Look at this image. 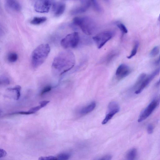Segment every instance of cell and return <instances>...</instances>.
<instances>
[{"label":"cell","instance_id":"obj_2","mask_svg":"<svg viewBox=\"0 0 160 160\" xmlns=\"http://www.w3.org/2000/svg\"><path fill=\"white\" fill-rule=\"evenodd\" d=\"M50 51L49 44H42L38 46L32 52L31 57L32 67L37 68L45 61Z\"/></svg>","mask_w":160,"mask_h":160},{"label":"cell","instance_id":"obj_27","mask_svg":"<svg viewBox=\"0 0 160 160\" xmlns=\"http://www.w3.org/2000/svg\"><path fill=\"white\" fill-rule=\"evenodd\" d=\"M52 88V87L50 85H47L45 87L42 89L41 91L40 94L41 95H42L47 92L50 91Z\"/></svg>","mask_w":160,"mask_h":160},{"label":"cell","instance_id":"obj_3","mask_svg":"<svg viewBox=\"0 0 160 160\" xmlns=\"http://www.w3.org/2000/svg\"><path fill=\"white\" fill-rule=\"evenodd\" d=\"M73 23L79 27L87 35L92 34L95 31L96 25L94 21L87 16L76 17L72 20Z\"/></svg>","mask_w":160,"mask_h":160},{"label":"cell","instance_id":"obj_35","mask_svg":"<svg viewBox=\"0 0 160 160\" xmlns=\"http://www.w3.org/2000/svg\"></svg>","mask_w":160,"mask_h":160},{"label":"cell","instance_id":"obj_5","mask_svg":"<svg viewBox=\"0 0 160 160\" xmlns=\"http://www.w3.org/2000/svg\"><path fill=\"white\" fill-rule=\"evenodd\" d=\"M114 35V32L112 31H105L98 34L92 38L98 48L100 49L112 38Z\"/></svg>","mask_w":160,"mask_h":160},{"label":"cell","instance_id":"obj_25","mask_svg":"<svg viewBox=\"0 0 160 160\" xmlns=\"http://www.w3.org/2000/svg\"><path fill=\"white\" fill-rule=\"evenodd\" d=\"M70 157V155L67 153H62L58 154L57 158L59 160H68Z\"/></svg>","mask_w":160,"mask_h":160},{"label":"cell","instance_id":"obj_10","mask_svg":"<svg viewBox=\"0 0 160 160\" xmlns=\"http://www.w3.org/2000/svg\"><path fill=\"white\" fill-rule=\"evenodd\" d=\"M160 68H157L154 70L152 73L149 75L147 77H146L142 81V83L135 91V93L136 94H138L140 93L147 87L148 84L151 82V81L159 73Z\"/></svg>","mask_w":160,"mask_h":160},{"label":"cell","instance_id":"obj_23","mask_svg":"<svg viewBox=\"0 0 160 160\" xmlns=\"http://www.w3.org/2000/svg\"><path fill=\"white\" fill-rule=\"evenodd\" d=\"M9 79L6 76L0 77V87L7 85L9 84Z\"/></svg>","mask_w":160,"mask_h":160},{"label":"cell","instance_id":"obj_26","mask_svg":"<svg viewBox=\"0 0 160 160\" xmlns=\"http://www.w3.org/2000/svg\"><path fill=\"white\" fill-rule=\"evenodd\" d=\"M159 53V47L157 46L154 47L150 52V55L151 57H154L157 56Z\"/></svg>","mask_w":160,"mask_h":160},{"label":"cell","instance_id":"obj_11","mask_svg":"<svg viewBox=\"0 0 160 160\" xmlns=\"http://www.w3.org/2000/svg\"><path fill=\"white\" fill-rule=\"evenodd\" d=\"M131 72L130 68L125 64H122L117 68L115 73L116 79L121 80L128 75Z\"/></svg>","mask_w":160,"mask_h":160},{"label":"cell","instance_id":"obj_30","mask_svg":"<svg viewBox=\"0 0 160 160\" xmlns=\"http://www.w3.org/2000/svg\"><path fill=\"white\" fill-rule=\"evenodd\" d=\"M112 156L109 155H105L98 160H111Z\"/></svg>","mask_w":160,"mask_h":160},{"label":"cell","instance_id":"obj_16","mask_svg":"<svg viewBox=\"0 0 160 160\" xmlns=\"http://www.w3.org/2000/svg\"><path fill=\"white\" fill-rule=\"evenodd\" d=\"M21 88L20 86L17 85L13 88H9L8 89V91L13 92L15 94V99L18 100L21 96Z\"/></svg>","mask_w":160,"mask_h":160},{"label":"cell","instance_id":"obj_1","mask_svg":"<svg viewBox=\"0 0 160 160\" xmlns=\"http://www.w3.org/2000/svg\"><path fill=\"white\" fill-rule=\"evenodd\" d=\"M75 63V58L73 52L65 50L59 53L54 58L52 68L54 73L61 75L71 69Z\"/></svg>","mask_w":160,"mask_h":160},{"label":"cell","instance_id":"obj_14","mask_svg":"<svg viewBox=\"0 0 160 160\" xmlns=\"http://www.w3.org/2000/svg\"><path fill=\"white\" fill-rule=\"evenodd\" d=\"M96 105V103L95 102H91L80 110L79 112V114L81 116H84L94 110Z\"/></svg>","mask_w":160,"mask_h":160},{"label":"cell","instance_id":"obj_7","mask_svg":"<svg viewBox=\"0 0 160 160\" xmlns=\"http://www.w3.org/2000/svg\"><path fill=\"white\" fill-rule=\"evenodd\" d=\"M108 109L107 113L102 122V124L107 123L115 114L119 111L120 107L117 102L112 101L109 103Z\"/></svg>","mask_w":160,"mask_h":160},{"label":"cell","instance_id":"obj_24","mask_svg":"<svg viewBox=\"0 0 160 160\" xmlns=\"http://www.w3.org/2000/svg\"><path fill=\"white\" fill-rule=\"evenodd\" d=\"M94 9L98 12H102V9L99 4L96 0H92L91 1Z\"/></svg>","mask_w":160,"mask_h":160},{"label":"cell","instance_id":"obj_29","mask_svg":"<svg viewBox=\"0 0 160 160\" xmlns=\"http://www.w3.org/2000/svg\"><path fill=\"white\" fill-rule=\"evenodd\" d=\"M154 128L153 125L151 124L148 125L147 128V131L148 133L152 134L153 132Z\"/></svg>","mask_w":160,"mask_h":160},{"label":"cell","instance_id":"obj_8","mask_svg":"<svg viewBox=\"0 0 160 160\" xmlns=\"http://www.w3.org/2000/svg\"><path fill=\"white\" fill-rule=\"evenodd\" d=\"M158 104V101L153 100L148 104L147 107L140 113L138 118V121L141 122L147 118L156 108Z\"/></svg>","mask_w":160,"mask_h":160},{"label":"cell","instance_id":"obj_13","mask_svg":"<svg viewBox=\"0 0 160 160\" xmlns=\"http://www.w3.org/2000/svg\"><path fill=\"white\" fill-rule=\"evenodd\" d=\"M5 6L8 10L13 12H18L21 11L22 9L20 3L18 1L15 0L6 1Z\"/></svg>","mask_w":160,"mask_h":160},{"label":"cell","instance_id":"obj_4","mask_svg":"<svg viewBox=\"0 0 160 160\" xmlns=\"http://www.w3.org/2000/svg\"><path fill=\"white\" fill-rule=\"evenodd\" d=\"M80 40L78 33L74 32L66 36L61 40V46L64 48H74L78 45Z\"/></svg>","mask_w":160,"mask_h":160},{"label":"cell","instance_id":"obj_18","mask_svg":"<svg viewBox=\"0 0 160 160\" xmlns=\"http://www.w3.org/2000/svg\"><path fill=\"white\" fill-rule=\"evenodd\" d=\"M45 17H35L30 21V23L34 25H38L43 23L47 20Z\"/></svg>","mask_w":160,"mask_h":160},{"label":"cell","instance_id":"obj_33","mask_svg":"<svg viewBox=\"0 0 160 160\" xmlns=\"http://www.w3.org/2000/svg\"><path fill=\"white\" fill-rule=\"evenodd\" d=\"M160 60L159 58H157L154 62V65L157 66L159 64Z\"/></svg>","mask_w":160,"mask_h":160},{"label":"cell","instance_id":"obj_32","mask_svg":"<svg viewBox=\"0 0 160 160\" xmlns=\"http://www.w3.org/2000/svg\"><path fill=\"white\" fill-rule=\"evenodd\" d=\"M7 153L4 149L0 148V158L6 156Z\"/></svg>","mask_w":160,"mask_h":160},{"label":"cell","instance_id":"obj_15","mask_svg":"<svg viewBox=\"0 0 160 160\" xmlns=\"http://www.w3.org/2000/svg\"><path fill=\"white\" fill-rule=\"evenodd\" d=\"M137 155V150L135 148L130 149L127 152L125 160H135Z\"/></svg>","mask_w":160,"mask_h":160},{"label":"cell","instance_id":"obj_34","mask_svg":"<svg viewBox=\"0 0 160 160\" xmlns=\"http://www.w3.org/2000/svg\"><path fill=\"white\" fill-rule=\"evenodd\" d=\"M1 110L0 108V115H1Z\"/></svg>","mask_w":160,"mask_h":160},{"label":"cell","instance_id":"obj_22","mask_svg":"<svg viewBox=\"0 0 160 160\" xmlns=\"http://www.w3.org/2000/svg\"><path fill=\"white\" fill-rule=\"evenodd\" d=\"M116 24L123 34L128 33V29L123 23L120 22H116Z\"/></svg>","mask_w":160,"mask_h":160},{"label":"cell","instance_id":"obj_31","mask_svg":"<svg viewBox=\"0 0 160 160\" xmlns=\"http://www.w3.org/2000/svg\"><path fill=\"white\" fill-rule=\"evenodd\" d=\"M5 31L3 27L0 25V39L4 35Z\"/></svg>","mask_w":160,"mask_h":160},{"label":"cell","instance_id":"obj_12","mask_svg":"<svg viewBox=\"0 0 160 160\" xmlns=\"http://www.w3.org/2000/svg\"><path fill=\"white\" fill-rule=\"evenodd\" d=\"M52 11L54 16L58 17L64 12L66 8V4L62 2L53 1L52 6Z\"/></svg>","mask_w":160,"mask_h":160},{"label":"cell","instance_id":"obj_20","mask_svg":"<svg viewBox=\"0 0 160 160\" xmlns=\"http://www.w3.org/2000/svg\"><path fill=\"white\" fill-rule=\"evenodd\" d=\"M18 56L15 52H10L8 54L7 59L8 61L10 62H14L18 60Z\"/></svg>","mask_w":160,"mask_h":160},{"label":"cell","instance_id":"obj_28","mask_svg":"<svg viewBox=\"0 0 160 160\" xmlns=\"http://www.w3.org/2000/svg\"><path fill=\"white\" fill-rule=\"evenodd\" d=\"M38 160H59L57 157L53 156L47 157H41L38 158Z\"/></svg>","mask_w":160,"mask_h":160},{"label":"cell","instance_id":"obj_17","mask_svg":"<svg viewBox=\"0 0 160 160\" xmlns=\"http://www.w3.org/2000/svg\"><path fill=\"white\" fill-rule=\"evenodd\" d=\"M49 102V101L46 100L42 101L40 102L39 105L33 107L29 110L31 112L32 114L35 113L41 108L46 106Z\"/></svg>","mask_w":160,"mask_h":160},{"label":"cell","instance_id":"obj_19","mask_svg":"<svg viewBox=\"0 0 160 160\" xmlns=\"http://www.w3.org/2000/svg\"><path fill=\"white\" fill-rule=\"evenodd\" d=\"M146 77V74L145 73H142L138 77L135 83L133 85V88L134 90L136 89V90L141 85L142 81Z\"/></svg>","mask_w":160,"mask_h":160},{"label":"cell","instance_id":"obj_9","mask_svg":"<svg viewBox=\"0 0 160 160\" xmlns=\"http://www.w3.org/2000/svg\"><path fill=\"white\" fill-rule=\"evenodd\" d=\"M91 1L88 0H81L80 4L71 10L70 12L72 15H76L86 12L91 5Z\"/></svg>","mask_w":160,"mask_h":160},{"label":"cell","instance_id":"obj_21","mask_svg":"<svg viewBox=\"0 0 160 160\" xmlns=\"http://www.w3.org/2000/svg\"><path fill=\"white\" fill-rule=\"evenodd\" d=\"M139 46V43L138 41H136L134 42L132 49V50L131 53L129 56L127 57L128 59H130L134 57L136 54L138 48Z\"/></svg>","mask_w":160,"mask_h":160},{"label":"cell","instance_id":"obj_6","mask_svg":"<svg viewBox=\"0 0 160 160\" xmlns=\"http://www.w3.org/2000/svg\"><path fill=\"white\" fill-rule=\"evenodd\" d=\"M53 1L49 0H39L36 1L34 4L35 11L40 13L48 12Z\"/></svg>","mask_w":160,"mask_h":160}]
</instances>
